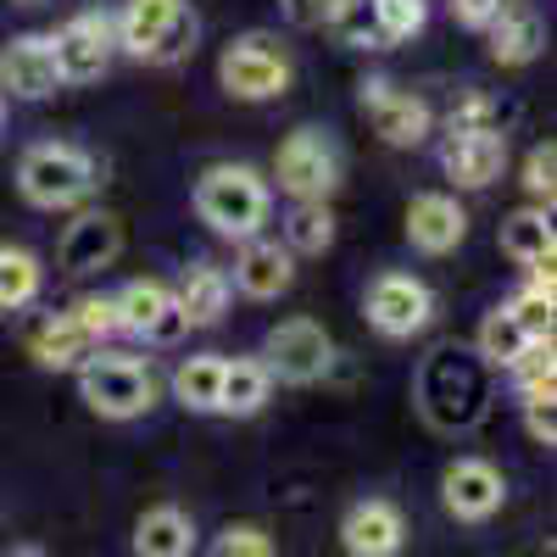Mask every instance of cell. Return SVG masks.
<instances>
[{
	"mask_svg": "<svg viewBox=\"0 0 557 557\" xmlns=\"http://www.w3.org/2000/svg\"><path fill=\"white\" fill-rule=\"evenodd\" d=\"M268 212H273V190H268V178L246 162H212L196 178V218L223 240L262 235Z\"/></svg>",
	"mask_w": 557,
	"mask_h": 557,
	"instance_id": "1",
	"label": "cell"
},
{
	"mask_svg": "<svg viewBox=\"0 0 557 557\" xmlns=\"http://www.w3.org/2000/svg\"><path fill=\"white\" fill-rule=\"evenodd\" d=\"M78 396L89 412L112 418V424H128V418H146L162 401V374L146 357L128 351H96L78 368Z\"/></svg>",
	"mask_w": 557,
	"mask_h": 557,
	"instance_id": "2",
	"label": "cell"
},
{
	"mask_svg": "<svg viewBox=\"0 0 557 557\" xmlns=\"http://www.w3.org/2000/svg\"><path fill=\"white\" fill-rule=\"evenodd\" d=\"M112 23H117V51L151 67L184 62L201 39V17L190 12V0H128Z\"/></svg>",
	"mask_w": 557,
	"mask_h": 557,
	"instance_id": "3",
	"label": "cell"
},
{
	"mask_svg": "<svg viewBox=\"0 0 557 557\" xmlns=\"http://www.w3.org/2000/svg\"><path fill=\"white\" fill-rule=\"evenodd\" d=\"M17 190L39 212L78 207V201H89V190H96V162H89V151H78V146L39 139V146H28L23 162H17Z\"/></svg>",
	"mask_w": 557,
	"mask_h": 557,
	"instance_id": "4",
	"label": "cell"
},
{
	"mask_svg": "<svg viewBox=\"0 0 557 557\" xmlns=\"http://www.w3.org/2000/svg\"><path fill=\"white\" fill-rule=\"evenodd\" d=\"M290 78H296L290 51L278 45V34H262V28L228 39L223 57H218V84H223V96H235V101H273L290 89Z\"/></svg>",
	"mask_w": 557,
	"mask_h": 557,
	"instance_id": "5",
	"label": "cell"
},
{
	"mask_svg": "<svg viewBox=\"0 0 557 557\" xmlns=\"http://www.w3.org/2000/svg\"><path fill=\"white\" fill-rule=\"evenodd\" d=\"M273 178L290 201H330L341 190V151L323 128H296L285 134V146L273 151Z\"/></svg>",
	"mask_w": 557,
	"mask_h": 557,
	"instance_id": "6",
	"label": "cell"
},
{
	"mask_svg": "<svg viewBox=\"0 0 557 557\" xmlns=\"http://www.w3.org/2000/svg\"><path fill=\"white\" fill-rule=\"evenodd\" d=\"M335 362V341L318 318H285L262 341V368L278 385H318Z\"/></svg>",
	"mask_w": 557,
	"mask_h": 557,
	"instance_id": "7",
	"label": "cell"
},
{
	"mask_svg": "<svg viewBox=\"0 0 557 557\" xmlns=\"http://www.w3.org/2000/svg\"><path fill=\"white\" fill-rule=\"evenodd\" d=\"M362 312L368 323L385 335V341H412L418 330H430V318H435V290L424 285V278H412V273H380L374 285H368L362 296Z\"/></svg>",
	"mask_w": 557,
	"mask_h": 557,
	"instance_id": "8",
	"label": "cell"
},
{
	"mask_svg": "<svg viewBox=\"0 0 557 557\" xmlns=\"http://www.w3.org/2000/svg\"><path fill=\"white\" fill-rule=\"evenodd\" d=\"M51 51H57V73L62 84H96L112 57H117V23L112 12H78L51 34Z\"/></svg>",
	"mask_w": 557,
	"mask_h": 557,
	"instance_id": "9",
	"label": "cell"
},
{
	"mask_svg": "<svg viewBox=\"0 0 557 557\" xmlns=\"http://www.w3.org/2000/svg\"><path fill=\"white\" fill-rule=\"evenodd\" d=\"M357 107H362L368 123H374V134L385 139V146H396V151L424 146L430 128H435L430 101H418L412 89H401V84H391V78H368V84L357 89Z\"/></svg>",
	"mask_w": 557,
	"mask_h": 557,
	"instance_id": "10",
	"label": "cell"
},
{
	"mask_svg": "<svg viewBox=\"0 0 557 557\" xmlns=\"http://www.w3.org/2000/svg\"><path fill=\"white\" fill-rule=\"evenodd\" d=\"M112 307H117V330L123 335L157 341V346H168V341H178L184 330H190L184 312H178V301H173L168 278H128V285L112 296Z\"/></svg>",
	"mask_w": 557,
	"mask_h": 557,
	"instance_id": "11",
	"label": "cell"
},
{
	"mask_svg": "<svg viewBox=\"0 0 557 557\" xmlns=\"http://www.w3.org/2000/svg\"><path fill=\"white\" fill-rule=\"evenodd\" d=\"M441 502H446L451 519L485 524V519L502 513L507 480H502L496 462H485V457H457V462H446V474H441Z\"/></svg>",
	"mask_w": 557,
	"mask_h": 557,
	"instance_id": "12",
	"label": "cell"
},
{
	"mask_svg": "<svg viewBox=\"0 0 557 557\" xmlns=\"http://www.w3.org/2000/svg\"><path fill=\"white\" fill-rule=\"evenodd\" d=\"M341 546H346L351 557H401V546H407L401 507L385 502V496L351 502L346 519H341Z\"/></svg>",
	"mask_w": 557,
	"mask_h": 557,
	"instance_id": "13",
	"label": "cell"
},
{
	"mask_svg": "<svg viewBox=\"0 0 557 557\" xmlns=\"http://www.w3.org/2000/svg\"><path fill=\"white\" fill-rule=\"evenodd\" d=\"M462 235H469V212H462L457 196L446 190H424L407 201V246L424 251V257H446L462 246Z\"/></svg>",
	"mask_w": 557,
	"mask_h": 557,
	"instance_id": "14",
	"label": "cell"
},
{
	"mask_svg": "<svg viewBox=\"0 0 557 557\" xmlns=\"http://www.w3.org/2000/svg\"><path fill=\"white\" fill-rule=\"evenodd\" d=\"M57 51H51V34H17L7 51H0V89H12L17 101H45L57 96Z\"/></svg>",
	"mask_w": 557,
	"mask_h": 557,
	"instance_id": "15",
	"label": "cell"
},
{
	"mask_svg": "<svg viewBox=\"0 0 557 557\" xmlns=\"http://www.w3.org/2000/svg\"><path fill=\"white\" fill-rule=\"evenodd\" d=\"M101 351V341L84 330L73 312H45L28 323V357L51 374H78V368Z\"/></svg>",
	"mask_w": 557,
	"mask_h": 557,
	"instance_id": "16",
	"label": "cell"
},
{
	"mask_svg": "<svg viewBox=\"0 0 557 557\" xmlns=\"http://www.w3.org/2000/svg\"><path fill=\"white\" fill-rule=\"evenodd\" d=\"M507 168V134H446L441 173L457 190H491Z\"/></svg>",
	"mask_w": 557,
	"mask_h": 557,
	"instance_id": "17",
	"label": "cell"
},
{
	"mask_svg": "<svg viewBox=\"0 0 557 557\" xmlns=\"http://www.w3.org/2000/svg\"><path fill=\"white\" fill-rule=\"evenodd\" d=\"M117 257H123V223L112 212H78L57 246L62 273H96V268H112Z\"/></svg>",
	"mask_w": 557,
	"mask_h": 557,
	"instance_id": "18",
	"label": "cell"
},
{
	"mask_svg": "<svg viewBox=\"0 0 557 557\" xmlns=\"http://www.w3.org/2000/svg\"><path fill=\"white\" fill-rule=\"evenodd\" d=\"M228 285H235L240 296H251V301H273V296H285L296 285V257L278 246V240L251 235V240H240L235 278H228Z\"/></svg>",
	"mask_w": 557,
	"mask_h": 557,
	"instance_id": "19",
	"label": "cell"
},
{
	"mask_svg": "<svg viewBox=\"0 0 557 557\" xmlns=\"http://www.w3.org/2000/svg\"><path fill=\"white\" fill-rule=\"evenodd\" d=\"M173 301L190 330H212V323H223L228 301H235V285H228V273L218 262H190L173 285Z\"/></svg>",
	"mask_w": 557,
	"mask_h": 557,
	"instance_id": "20",
	"label": "cell"
},
{
	"mask_svg": "<svg viewBox=\"0 0 557 557\" xmlns=\"http://www.w3.org/2000/svg\"><path fill=\"white\" fill-rule=\"evenodd\" d=\"M485 45H491V62L496 67H530L546 51V23L530 7H502L485 23Z\"/></svg>",
	"mask_w": 557,
	"mask_h": 557,
	"instance_id": "21",
	"label": "cell"
},
{
	"mask_svg": "<svg viewBox=\"0 0 557 557\" xmlns=\"http://www.w3.org/2000/svg\"><path fill=\"white\" fill-rule=\"evenodd\" d=\"M196 552V519L184 507H151L134 524V557H190Z\"/></svg>",
	"mask_w": 557,
	"mask_h": 557,
	"instance_id": "22",
	"label": "cell"
},
{
	"mask_svg": "<svg viewBox=\"0 0 557 557\" xmlns=\"http://www.w3.org/2000/svg\"><path fill=\"white\" fill-rule=\"evenodd\" d=\"M502 251L513 257L519 268H552V251H557V240H552V212H546V207L513 212V218L502 223Z\"/></svg>",
	"mask_w": 557,
	"mask_h": 557,
	"instance_id": "23",
	"label": "cell"
},
{
	"mask_svg": "<svg viewBox=\"0 0 557 557\" xmlns=\"http://www.w3.org/2000/svg\"><path fill=\"white\" fill-rule=\"evenodd\" d=\"M268 391H273V380H268V368H262V357H235V362L223 357V385H218V412H228V418H251V412H262Z\"/></svg>",
	"mask_w": 557,
	"mask_h": 557,
	"instance_id": "24",
	"label": "cell"
},
{
	"mask_svg": "<svg viewBox=\"0 0 557 557\" xmlns=\"http://www.w3.org/2000/svg\"><path fill=\"white\" fill-rule=\"evenodd\" d=\"M45 290V262L28 246H0V312H23Z\"/></svg>",
	"mask_w": 557,
	"mask_h": 557,
	"instance_id": "25",
	"label": "cell"
},
{
	"mask_svg": "<svg viewBox=\"0 0 557 557\" xmlns=\"http://www.w3.org/2000/svg\"><path fill=\"white\" fill-rule=\"evenodd\" d=\"M330 246H335L330 201H290V212H285V251L290 257H323Z\"/></svg>",
	"mask_w": 557,
	"mask_h": 557,
	"instance_id": "26",
	"label": "cell"
},
{
	"mask_svg": "<svg viewBox=\"0 0 557 557\" xmlns=\"http://www.w3.org/2000/svg\"><path fill=\"white\" fill-rule=\"evenodd\" d=\"M218 385H223V357L218 351H196L173 368V396L190 412H218Z\"/></svg>",
	"mask_w": 557,
	"mask_h": 557,
	"instance_id": "27",
	"label": "cell"
},
{
	"mask_svg": "<svg viewBox=\"0 0 557 557\" xmlns=\"http://www.w3.org/2000/svg\"><path fill=\"white\" fill-rule=\"evenodd\" d=\"M530 346V335L519 330V318L507 312V307H491L485 318H480V335H474V357L485 362V368H513L519 362V351Z\"/></svg>",
	"mask_w": 557,
	"mask_h": 557,
	"instance_id": "28",
	"label": "cell"
},
{
	"mask_svg": "<svg viewBox=\"0 0 557 557\" xmlns=\"http://www.w3.org/2000/svg\"><path fill=\"white\" fill-rule=\"evenodd\" d=\"M507 312L519 318V330L530 341H552V323H557V296H552V268H530V285L507 301Z\"/></svg>",
	"mask_w": 557,
	"mask_h": 557,
	"instance_id": "29",
	"label": "cell"
},
{
	"mask_svg": "<svg viewBox=\"0 0 557 557\" xmlns=\"http://www.w3.org/2000/svg\"><path fill=\"white\" fill-rule=\"evenodd\" d=\"M446 134H507V112H502L496 96H485V89H469V96L451 101Z\"/></svg>",
	"mask_w": 557,
	"mask_h": 557,
	"instance_id": "30",
	"label": "cell"
},
{
	"mask_svg": "<svg viewBox=\"0 0 557 557\" xmlns=\"http://www.w3.org/2000/svg\"><path fill=\"white\" fill-rule=\"evenodd\" d=\"M330 28H335L341 45H357V51H385V45H380V12H374V0H335Z\"/></svg>",
	"mask_w": 557,
	"mask_h": 557,
	"instance_id": "31",
	"label": "cell"
},
{
	"mask_svg": "<svg viewBox=\"0 0 557 557\" xmlns=\"http://www.w3.org/2000/svg\"><path fill=\"white\" fill-rule=\"evenodd\" d=\"M507 374H513V385H519V401H524V396H557V357H552V341H530Z\"/></svg>",
	"mask_w": 557,
	"mask_h": 557,
	"instance_id": "32",
	"label": "cell"
},
{
	"mask_svg": "<svg viewBox=\"0 0 557 557\" xmlns=\"http://www.w3.org/2000/svg\"><path fill=\"white\" fill-rule=\"evenodd\" d=\"M374 12H380V45L385 51L424 28V0H374Z\"/></svg>",
	"mask_w": 557,
	"mask_h": 557,
	"instance_id": "33",
	"label": "cell"
},
{
	"mask_svg": "<svg viewBox=\"0 0 557 557\" xmlns=\"http://www.w3.org/2000/svg\"><path fill=\"white\" fill-rule=\"evenodd\" d=\"M524 190H530L535 207H552V196H557V151H552V139L530 146V157H524Z\"/></svg>",
	"mask_w": 557,
	"mask_h": 557,
	"instance_id": "34",
	"label": "cell"
},
{
	"mask_svg": "<svg viewBox=\"0 0 557 557\" xmlns=\"http://www.w3.org/2000/svg\"><path fill=\"white\" fill-rule=\"evenodd\" d=\"M207 557H278V552H273V535H268L262 524H228V530L212 541Z\"/></svg>",
	"mask_w": 557,
	"mask_h": 557,
	"instance_id": "35",
	"label": "cell"
},
{
	"mask_svg": "<svg viewBox=\"0 0 557 557\" xmlns=\"http://www.w3.org/2000/svg\"><path fill=\"white\" fill-rule=\"evenodd\" d=\"M67 312H73V318H78V323H84V330L96 335V341L117 335V307H112V296H78Z\"/></svg>",
	"mask_w": 557,
	"mask_h": 557,
	"instance_id": "36",
	"label": "cell"
},
{
	"mask_svg": "<svg viewBox=\"0 0 557 557\" xmlns=\"http://www.w3.org/2000/svg\"><path fill=\"white\" fill-rule=\"evenodd\" d=\"M519 407H524L530 441H535V446H557V407H552V396H524Z\"/></svg>",
	"mask_w": 557,
	"mask_h": 557,
	"instance_id": "37",
	"label": "cell"
},
{
	"mask_svg": "<svg viewBox=\"0 0 557 557\" xmlns=\"http://www.w3.org/2000/svg\"><path fill=\"white\" fill-rule=\"evenodd\" d=\"M278 12H285L290 28H330L335 0H278Z\"/></svg>",
	"mask_w": 557,
	"mask_h": 557,
	"instance_id": "38",
	"label": "cell"
},
{
	"mask_svg": "<svg viewBox=\"0 0 557 557\" xmlns=\"http://www.w3.org/2000/svg\"><path fill=\"white\" fill-rule=\"evenodd\" d=\"M502 7H507V0H451V17H457L462 28H480V34H485V23H491Z\"/></svg>",
	"mask_w": 557,
	"mask_h": 557,
	"instance_id": "39",
	"label": "cell"
},
{
	"mask_svg": "<svg viewBox=\"0 0 557 557\" xmlns=\"http://www.w3.org/2000/svg\"><path fill=\"white\" fill-rule=\"evenodd\" d=\"M12 557H45V552H39V546H23V552H12Z\"/></svg>",
	"mask_w": 557,
	"mask_h": 557,
	"instance_id": "40",
	"label": "cell"
},
{
	"mask_svg": "<svg viewBox=\"0 0 557 557\" xmlns=\"http://www.w3.org/2000/svg\"><path fill=\"white\" fill-rule=\"evenodd\" d=\"M0 112H7V89H0Z\"/></svg>",
	"mask_w": 557,
	"mask_h": 557,
	"instance_id": "41",
	"label": "cell"
}]
</instances>
